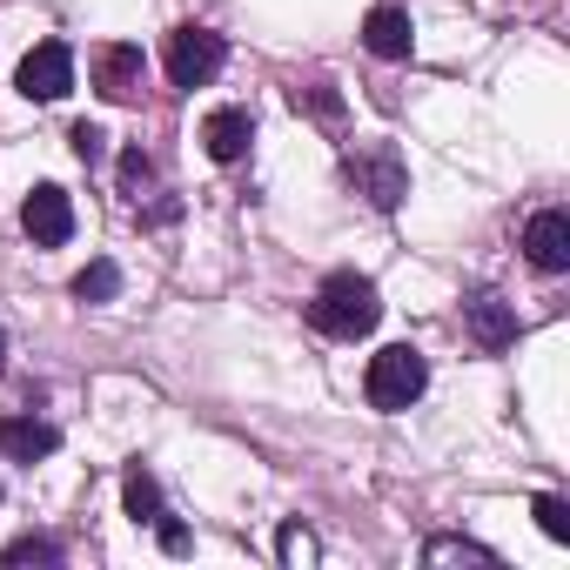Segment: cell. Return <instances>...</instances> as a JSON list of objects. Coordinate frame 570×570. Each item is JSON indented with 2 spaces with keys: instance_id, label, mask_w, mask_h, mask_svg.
I'll use <instances>...</instances> for the list:
<instances>
[{
  "instance_id": "ac0fdd59",
  "label": "cell",
  "mask_w": 570,
  "mask_h": 570,
  "mask_svg": "<svg viewBox=\"0 0 570 570\" xmlns=\"http://www.w3.org/2000/svg\"><path fill=\"white\" fill-rule=\"evenodd\" d=\"M530 517H537V530H543L550 543H570V503H563V497H537Z\"/></svg>"
},
{
  "instance_id": "ba28073f",
  "label": "cell",
  "mask_w": 570,
  "mask_h": 570,
  "mask_svg": "<svg viewBox=\"0 0 570 570\" xmlns=\"http://www.w3.org/2000/svg\"><path fill=\"white\" fill-rule=\"evenodd\" d=\"M523 255H530V268L563 275V268H570V215H563V208H537V215L523 222Z\"/></svg>"
},
{
  "instance_id": "d6986e66",
  "label": "cell",
  "mask_w": 570,
  "mask_h": 570,
  "mask_svg": "<svg viewBox=\"0 0 570 570\" xmlns=\"http://www.w3.org/2000/svg\"><path fill=\"white\" fill-rule=\"evenodd\" d=\"M275 557H282V563H316V537H309L303 523H282V530H275Z\"/></svg>"
},
{
  "instance_id": "277c9868",
  "label": "cell",
  "mask_w": 570,
  "mask_h": 570,
  "mask_svg": "<svg viewBox=\"0 0 570 570\" xmlns=\"http://www.w3.org/2000/svg\"><path fill=\"white\" fill-rule=\"evenodd\" d=\"M222 61H228V41L215 35V28H175L168 35V88H181V95H195V88H208L215 75H222Z\"/></svg>"
},
{
  "instance_id": "44dd1931",
  "label": "cell",
  "mask_w": 570,
  "mask_h": 570,
  "mask_svg": "<svg viewBox=\"0 0 570 570\" xmlns=\"http://www.w3.org/2000/svg\"><path fill=\"white\" fill-rule=\"evenodd\" d=\"M148 175H155V161H148V155H141V148H128V155H121V195H128V202H135V195H141V188H148Z\"/></svg>"
},
{
  "instance_id": "e0dca14e",
  "label": "cell",
  "mask_w": 570,
  "mask_h": 570,
  "mask_svg": "<svg viewBox=\"0 0 570 570\" xmlns=\"http://www.w3.org/2000/svg\"><path fill=\"white\" fill-rule=\"evenodd\" d=\"M68 550L55 537H14L8 550H0V570H21V563H61Z\"/></svg>"
},
{
  "instance_id": "6da1fadb",
  "label": "cell",
  "mask_w": 570,
  "mask_h": 570,
  "mask_svg": "<svg viewBox=\"0 0 570 570\" xmlns=\"http://www.w3.org/2000/svg\"><path fill=\"white\" fill-rule=\"evenodd\" d=\"M376 323H383V296H376L370 275H356V268L323 275V289H316V303H309V330H323V336H336V343H356V336H370Z\"/></svg>"
},
{
  "instance_id": "3957f363",
  "label": "cell",
  "mask_w": 570,
  "mask_h": 570,
  "mask_svg": "<svg viewBox=\"0 0 570 570\" xmlns=\"http://www.w3.org/2000/svg\"><path fill=\"white\" fill-rule=\"evenodd\" d=\"M423 390H430V363H423L410 343H390V350H376V356H370V376H363L370 410L396 416V410H410Z\"/></svg>"
},
{
  "instance_id": "7a4b0ae2",
  "label": "cell",
  "mask_w": 570,
  "mask_h": 570,
  "mask_svg": "<svg viewBox=\"0 0 570 570\" xmlns=\"http://www.w3.org/2000/svg\"><path fill=\"white\" fill-rule=\"evenodd\" d=\"M343 181H350L376 215H396L403 195H410V168H403L396 141H356V148H343Z\"/></svg>"
},
{
  "instance_id": "7c38bea8",
  "label": "cell",
  "mask_w": 570,
  "mask_h": 570,
  "mask_svg": "<svg viewBox=\"0 0 570 570\" xmlns=\"http://www.w3.org/2000/svg\"><path fill=\"white\" fill-rule=\"evenodd\" d=\"M202 141H208V155L228 168V161L248 155V141H255V115H248V108H215V115L202 121Z\"/></svg>"
},
{
  "instance_id": "9c48e42d",
  "label": "cell",
  "mask_w": 570,
  "mask_h": 570,
  "mask_svg": "<svg viewBox=\"0 0 570 570\" xmlns=\"http://www.w3.org/2000/svg\"><path fill=\"white\" fill-rule=\"evenodd\" d=\"M141 75H148V61H141L135 41H108L95 55V95L101 101H135L141 95Z\"/></svg>"
},
{
  "instance_id": "52a82bcc",
  "label": "cell",
  "mask_w": 570,
  "mask_h": 570,
  "mask_svg": "<svg viewBox=\"0 0 570 570\" xmlns=\"http://www.w3.org/2000/svg\"><path fill=\"white\" fill-rule=\"evenodd\" d=\"M21 228H28L35 248H61V242L75 235V202H68V188L41 181V188L21 202Z\"/></svg>"
},
{
  "instance_id": "30bf717a",
  "label": "cell",
  "mask_w": 570,
  "mask_h": 570,
  "mask_svg": "<svg viewBox=\"0 0 570 570\" xmlns=\"http://www.w3.org/2000/svg\"><path fill=\"white\" fill-rule=\"evenodd\" d=\"M61 450V430L48 423V416H0V456L8 463H41V456H55Z\"/></svg>"
},
{
  "instance_id": "8992f818",
  "label": "cell",
  "mask_w": 570,
  "mask_h": 570,
  "mask_svg": "<svg viewBox=\"0 0 570 570\" xmlns=\"http://www.w3.org/2000/svg\"><path fill=\"white\" fill-rule=\"evenodd\" d=\"M463 330H470V343H476V350H490V356L517 350V336H523L517 309H510L497 289H470V296H463Z\"/></svg>"
},
{
  "instance_id": "ffe728a7",
  "label": "cell",
  "mask_w": 570,
  "mask_h": 570,
  "mask_svg": "<svg viewBox=\"0 0 570 570\" xmlns=\"http://www.w3.org/2000/svg\"><path fill=\"white\" fill-rule=\"evenodd\" d=\"M68 141H75V155H81L88 168H101V161H108V128H95V121H75V128H68Z\"/></svg>"
},
{
  "instance_id": "603a6c76",
  "label": "cell",
  "mask_w": 570,
  "mask_h": 570,
  "mask_svg": "<svg viewBox=\"0 0 570 570\" xmlns=\"http://www.w3.org/2000/svg\"><path fill=\"white\" fill-rule=\"evenodd\" d=\"M0 363H8V330H0Z\"/></svg>"
},
{
  "instance_id": "9a60e30c",
  "label": "cell",
  "mask_w": 570,
  "mask_h": 570,
  "mask_svg": "<svg viewBox=\"0 0 570 570\" xmlns=\"http://www.w3.org/2000/svg\"><path fill=\"white\" fill-rule=\"evenodd\" d=\"M289 101L303 108V115H316V121H330V128H343V95H336V81H296L289 88Z\"/></svg>"
},
{
  "instance_id": "4fadbf2b",
  "label": "cell",
  "mask_w": 570,
  "mask_h": 570,
  "mask_svg": "<svg viewBox=\"0 0 570 570\" xmlns=\"http://www.w3.org/2000/svg\"><path fill=\"white\" fill-rule=\"evenodd\" d=\"M121 503H128L135 523H155V517H161V483H155V470H148L141 456L121 470Z\"/></svg>"
},
{
  "instance_id": "5bb4252c",
  "label": "cell",
  "mask_w": 570,
  "mask_h": 570,
  "mask_svg": "<svg viewBox=\"0 0 570 570\" xmlns=\"http://www.w3.org/2000/svg\"><path fill=\"white\" fill-rule=\"evenodd\" d=\"M423 563H430V570H443V563L497 570V550H490V543H476V537H430V543H423Z\"/></svg>"
},
{
  "instance_id": "2e32d148",
  "label": "cell",
  "mask_w": 570,
  "mask_h": 570,
  "mask_svg": "<svg viewBox=\"0 0 570 570\" xmlns=\"http://www.w3.org/2000/svg\"><path fill=\"white\" fill-rule=\"evenodd\" d=\"M121 296V268L115 262H88L75 275V303H115Z\"/></svg>"
},
{
  "instance_id": "8fae6325",
  "label": "cell",
  "mask_w": 570,
  "mask_h": 570,
  "mask_svg": "<svg viewBox=\"0 0 570 570\" xmlns=\"http://www.w3.org/2000/svg\"><path fill=\"white\" fill-rule=\"evenodd\" d=\"M363 48H370L376 61H410V48H416L410 8H396V0H383V8H370V21H363Z\"/></svg>"
},
{
  "instance_id": "7402d4cb",
  "label": "cell",
  "mask_w": 570,
  "mask_h": 570,
  "mask_svg": "<svg viewBox=\"0 0 570 570\" xmlns=\"http://www.w3.org/2000/svg\"><path fill=\"white\" fill-rule=\"evenodd\" d=\"M155 537H161V550H168V557H181V550H188V530H181V523H175L168 510L155 517Z\"/></svg>"
},
{
  "instance_id": "5b68a950",
  "label": "cell",
  "mask_w": 570,
  "mask_h": 570,
  "mask_svg": "<svg viewBox=\"0 0 570 570\" xmlns=\"http://www.w3.org/2000/svg\"><path fill=\"white\" fill-rule=\"evenodd\" d=\"M14 88H21L28 101H61V95L75 88V48H68V41H41V48H28L21 68H14Z\"/></svg>"
}]
</instances>
